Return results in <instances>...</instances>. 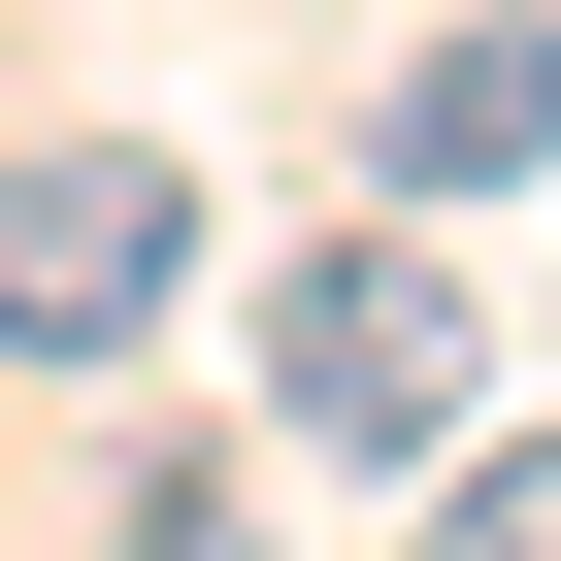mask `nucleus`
Returning <instances> with one entry per match:
<instances>
[{
  "label": "nucleus",
  "instance_id": "1",
  "mask_svg": "<svg viewBox=\"0 0 561 561\" xmlns=\"http://www.w3.org/2000/svg\"><path fill=\"white\" fill-rule=\"evenodd\" d=\"M198 298V165L165 133H34L0 165V364H133Z\"/></svg>",
  "mask_w": 561,
  "mask_h": 561
},
{
  "label": "nucleus",
  "instance_id": "2",
  "mask_svg": "<svg viewBox=\"0 0 561 561\" xmlns=\"http://www.w3.org/2000/svg\"><path fill=\"white\" fill-rule=\"evenodd\" d=\"M264 397H298L331 462H462V397H495V331H462V264H430V231H331L298 298H264Z\"/></svg>",
  "mask_w": 561,
  "mask_h": 561
},
{
  "label": "nucleus",
  "instance_id": "3",
  "mask_svg": "<svg viewBox=\"0 0 561 561\" xmlns=\"http://www.w3.org/2000/svg\"><path fill=\"white\" fill-rule=\"evenodd\" d=\"M364 165H397V198H561V34H528V0H462V34L364 100Z\"/></svg>",
  "mask_w": 561,
  "mask_h": 561
},
{
  "label": "nucleus",
  "instance_id": "4",
  "mask_svg": "<svg viewBox=\"0 0 561 561\" xmlns=\"http://www.w3.org/2000/svg\"><path fill=\"white\" fill-rule=\"evenodd\" d=\"M430 561H561V430H495V462H430Z\"/></svg>",
  "mask_w": 561,
  "mask_h": 561
},
{
  "label": "nucleus",
  "instance_id": "5",
  "mask_svg": "<svg viewBox=\"0 0 561 561\" xmlns=\"http://www.w3.org/2000/svg\"><path fill=\"white\" fill-rule=\"evenodd\" d=\"M133 561H264V528H231V495H198V462H165V495H133Z\"/></svg>",
  "mask_w": 561,
  "mask_h": 561
}]
</instances>
